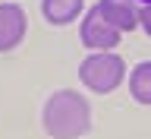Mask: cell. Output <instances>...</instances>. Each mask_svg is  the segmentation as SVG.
I'll use <instances>...</instances> for the list:
<instances>
[{
	"label": "cell",
	"instance_id": "cell-2",
	"mask_svg": "<svg viewBox=\"0 0 151 139\" xmlns=\"http://www.w3.org/2000/svg\"><path fill=\"white\" fill-rule=\"evenodd\" d=\"M123 76H126L123 60H120L116 54H104V51L85 57L82 66H79V79H82L91 92H98V95L113 92V89L123 82Z\"/></svg>",
	"mask_w": 151,
	"mask_h": 139
},
{
	"label": "cell",
	"instance_id": "cell-1",
	"mask_svg": "<svg viewBox=\"0 0 151 139\" xmlns=\"http://www.w3.org/2000/svg\"><path fill=\"white\" fill-rule=\"evenodd\" d=\"M88 127H91V108L82 95L69 89L50 95V101L44 104V130L54 139H76L88 133Z\"/></svg>",
	"mask_w": 151,
	"mask_h": 139
},
{
	"label": "cell",
	"instance_id": "cell-5",
	"mask_svg": "<svg viewBox=\"0 0 151 139\" xmlns=\"http://www.w3.org/2000/svg\"><path fill=\"white\" fill-rule=\"evenodd\" d=\"M98 9H101V16L107 19L113 28H120V32H132V28L139 25V9L132 7V0H101Z\"/></svg>",
	"mask_w": 151,
	"mask_h": 139
},
{
	"label": "cell",
	"instance_id": "cell-7",
	"mask_svg": "<svg viewBox=\"0 0 151 139\" xmlns=\"http://www.w3.org/2000/svg\"><path fill=\"white\" fill-rule=\"evenodd\" d=\"M129 92H132L135 101L151 104V60H145V63H139L135 70H132V76H129Z\"/></svg>",
	"mask_w": 151,
	"mask_h": 139
},
{
	"label": "cell",
	"instance_id": "cell-6",
	"mask_svg": "<svg viewBox=\"0 0 151 139\" xmlns=\"http://www.w3.org/2000/svg\"><path fill=\"white\" fill-rule=\"evenodd\" d=\"M41 13L54 25H69L82 13V0H41Z\"/></svg>",
	"mask_w": 151,
	"mask_h": 139
},
{
	"label": "cell",
	"instance_id": "cell-4",
	"mask_svg": "<svg viewBox=\"0 0 151 139\" xmlns=\"http://www.w3.org/2000/svg\"><path fill=\"white\" fill-rule=\"evenodd\" d=\"M25 38V9L19 3H0V51H13Z\"/></svg>",
	"mask_w": 151,
	"mask_h": 139
},
{
	"label": "cell",
	"instance_id": "cell-3",
	"mask_svg": "<svg viewBox=\"0 0 151 139\" xmlns=\"http://www.w3.org/2000/svg\"><path fill=\"white\" fill-rule=\"evenodd\" d=\"M82 44L85 47H94V51L116 47V44H120V28H113L110 22L101 16V9L91 7L88 16H85V22H82Z\"/></svg>",
	"mask_w": 151,
	"mask_h": 139
},
{
	"label": "cell",
	"instance_id": "cell-9",
	"mask_svg": "<svg viewBox=\"0 0 151 139\" xmlns=\"http://www.w3.org/2000/svg\"><path fill=\"white\" fill-rule=\"evenodd\" d=\"M142 3H151V0H142Z\"/></svg>",
	"mask_w": 151,
	"mask_h": 139
},
{
	"label": "cell",
	"instance_id": "cell-8",
	"mask_svg": "<svg viewBox=\"0 0 151 139\" xmlns=\"http://www.w3.org/2000/svg\"><path fill=\"white\" fill-rule=\"evenodd\" d=\"M139 25H142V28H145V32L151 35V3H145V7L139 9Z\"/></svg>",
	"mask_w": 151,
	"mask_h": 139
}]
</instances>
